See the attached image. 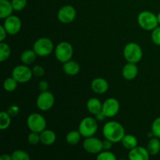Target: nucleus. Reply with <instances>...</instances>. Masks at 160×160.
<instances>
[{"instance_id":"nucleus-32","label":"nucleus","mask_w":160,"mask_h":160,"mask_svg":"<svg viewBox=\"0 0 160 160\" xmlns=\"http://www.w3.org/2000/svg\"><path fill=\"white\" fill-rule=\"evenodd\" d=\"M28 141L31 145H37L38 143L41 142L40 133L31 131V132L28 134Z\"/></svg>"},{"instance_id":"nucleus-15","label":"nucleus","mask_w":160,"mask_h":160,"mask_svg":"<svg viewBox=\"0 0 160 160\" xmlns=\"http://www.w3.org/2000/svg\"><path fill=\"white\" fill-rule=\"evenodd\" d=\"M92 91L95 93L102 95V94L106 93L109 89V84L107 81L104 78H97L92 81V84H91Z\"/></svg>"},{"instance_id":"nucleus-31","label":"nucleus","mask_w":160,"mask_h":160,"mask_svg":"<svg viewBox=\"0 0 160 160\" xmlns=\"http://www.w3.org/2000/svg\"><path fill=\"white\" fill-rule=\"evenodd\" d=\"M152 132L154 134V137L160 138V117L155 119L152 124Z\"/></svg>"},{"instance_id":"nucleus-2","label":"nucleus","mask_w":160,"mask_h":160,"mask_svg":"<svg viewBox=\"0 0 160 160\" xmlns=\"http://www.w3.org/2000/svg\"><path fill=\"white\" fill-rule=\"evenodd\" d=\"M138 23L142 29L145 31H152L157 28L158 22L157 16L150 11H142L138 17Z\"/></svg>"},{"instance_id":"nucleus-17","label":"nucleus","mask_w":160,"mask_h":160,"mask_svg":"<svg viewBox=\"0 0 160 160\" xmlns=\"http://www.w3.org/2000/svg\"><path fill=\"white\" fill-rule=\"evenodd\" d=\"M62 70L66 74L69 75V76H75L80 72L81 67L76 61H73L70 59V60L64 62L63 66H62Z\"/></svg>"},{"instance_id":"nucleus-29","label":"nucleus","mask_w":160,"mask_h":160,"mask_svg":"<svg viewBox=\"0 0 160 160\" xmlns=\"http://www.w3.org/2000/svg\"><path fill=\"white\" fill-rule=\"evenodd\" d=\"M97 159L98 160H116L117 157H116L115 154L109 150H105L104 152H100L97 156Z\"/></svg>"},{"instance_id":"nucleus-23","label":"nucleus","mask_w":160,"mask_h":160,"mask_svg":"<svg viewBox=\"0 0 160 160\" xmlns=\"http://www.w3.org/2000/svg\"><path fill=\"white\" fill-rule=\"evenodd\" d=\"M122 145L127 149H132L138 145V139L135 136L131 134H125L121 141Z\"/></svg>"},{"instance_id":"nucleus-5","label":"nucleus","mask_w":160,"mask_h":160,"mask_svg":"<svg viewBox=\"0 0 160 160\" xmlns=\"http://www.w3.org/2000/svg\"><path fill=\"white\" fill-rule=\"evenodd\" d=\"M98 130V123L93 117H85L80 123L78 131L84 138L93 136Z\"/></svg>"},{"instance_id":"nucleus-22","label":"nucleus","mask_w":160,"mask_h":160,"mask_svg":"<svg viewBox=\"0 0 160 160\" xmlns=\"http://www.w3.org/2000/svg\"><path fill=\"white\" fill-rule=\"evenodd\" d=\"M159 138L154 137L152 138L148 142V145H147V149H148V152L152 156H156L160 151V141Z\"/></svg>"},{"instance_id":"nucleus-27","label":"nucleus","mask_w":160,"mask_h":160,"mask_svg":"<svg viewBox=\"0 0 160 160\" xmlns=\"http://www.w3.org/2000/svg\"><path fill=\"white\" fill-rule=\"evenodd\" d=\"M17 84H18V81L15 78H12V77L8 78L3 82V88L6 92H13V91H15L17 89Z\"/></svg>"},{"instance_id":"nucleus-33","label":"nucleus","mask_w":160,"mask_h":160,"mask_svg":"<svg viewBox=\"0 0 160 160\" xmlns=\"http://www.w3.org/2000/svg\"><path fill=\"white\" fill-rule=\"evenodd\" d=\"M152 40L156 45H160V27H157L152 30Z\"/></svg>"},{"instance_id":"nucleus-39","label":"nucleus","mask_w":160,"mask_h":160,"mask_svg":"<svg viewBox=\"0 0 160 160\" xmlns=\"http://www.w3.org/2000/svg\"><path fill=\"white\" fill-rule=\"evenodd\" d=\"M95 118H96V120H98V121H103V120L106 118V116L105 115L104 112H103L102 111H101V112H98V114L95 115Z\"/></svg>"},{"instance_id":"nucleus-13","label":"nucleus","mask_w":160,"mask_h":160,"mask_svg":"<svg viewBox=\"0 0 160 160\" xmlns=\"http://www.w3.org/2000/svg\"><path fill=\"white\" fill-rule=\"evenodd\" d=\"M21 20L18 17L14 15H11L5 19L3 27L5 28L7 33L11 35L17 34L21 29Z\"/></svg>"},{"instance_id":"nucleus-7","label":"nucleus","mask_w":160,"mask_h":160,"mask_svg":"<svg viewBox=\"0 0 160 160\" xmlns=\"http://www.w3.org/2000/svg\"><path fill=\"white\" fill-rule=\"evenodd\" d=\"M27 124L31 131L41 133L46 128V120L39 113H31L28 116Z\"/></svg>"},{"instance_id":"nucleus-10","label":"nucleus","mask_w":160,"mask_h":160,"mask_svg":"<svg viewBox=\"0 0 160 160\" xmlns=\"http://www.w3.org/2000/svg\"><path fill=\"white\" fill-rule=\"evenodd\" d=\"M76 15L77 12L75 8L70 5H66L59 9L57 17L61 23L67 24L74 20V19L76 18Z\"/></svg>"},{"instance_id":"nucleus-11","label":"nucleus","mask_w":160,"mask_h":160,"mask_svg":"<svg viewBox=\"0 0 160 160\" xmlns=\"http://www.w3.org/2000/svg\"><path fill=\"white\" fill-rule=\"evenodd\" d=\"M83 147L86 152L91 154H98L103 149L102 141L93 136L86 138L83 142Z\"/></svg>"},{"instance_id":"nucleus-19","label":"nucleus","mask_w":160,"mask_h":160,"mask_svg":"<svg viewBox=\"0 0 160 160\" xmlns=\"http://www.w3.org/2000/svg\"><path fill=\"white\" fill-rule=\"evenodd\" d=\"M13 7L9 0H0V18L6 19L12 15Z\"/></svg>"},{"instance_id":"nucleus-18","label":"nucleus","mask_w":160,"mask_h":160,"mask_svg":"<svg viewBox=\"0 0 160 160\" xmlns=\"http://www.w3.org/2000/svg\"><path fill=\"white\" fill-rule=\"evenodd\" d=\"M41 143L45 145H51L56 141V134L51 130H44L40 133Z\"/></svg>"},{"instance_id":"nucleus-34","label":"nucleus","mask_w":160,"mask_h":160,"mask_svg":"<svg viewBox=\"0 0 160 160\" xmlns=\"http://www.w3.org/2000/svg\"><path fill=\"white\" fill-rule=\"evenodd\" d=\"M33 75L35 77H42L45 75V69L40 65H36L32 69Z\"/></svg>"},{"instance_id":"nucleus-21","label":"nucleus","mask_w":160,"mask_h":160,"mask_svg":"<svg viewBox=\"0 0 160 160\" xmlns=\"http://www.w3.org/2000/svg\"><path fill=\"white\" fill-rule=\"evenodd\" d=\"M36 57H37V54L34 51V49H28L22 52L21 56H20V59L23 64L30 65L34 62Z\"/></svg>"},{"instance_id":"nucleus-36","label":"nucleus","mask_w":160,"mask_h":160,"mask_svg":"<svg viewBox=\"0 0 160 160\" xmlns=\"http://www.w3.org/2000/svg\"><path fill=\"white\" fill-rule=\"evenodd\" d=\"M48 83L46 81H42L38 84V88L41 92H46L48 89Z\"/></svg>"},{"instance_id":"nucleus-25","label":"nucleus","mask_w":160,"mask_h":160,"mask_svg":"<svg viewBox=\"0 0 160 160\" xmlns=\"http://www.w3.org/2000/svg\"><path fill=\"white\" fill-rule=\"evenodd\" d=\"M11 123V117L7 112L2 111L0 112V129L2 131L6 130Z\"/></svg>"},{"instance_id":"nucleus-41","label":"nucleus","mask_w":160,"mask_h":160,"mask_svg":"<svg viewBox=\"0 0 160 160\" xmlns=\"http://www.w3.org/2000/svg\"><path fill=\"white\" fill-rule=\"evenodd\" d=\"M157 19H158V22H159V23L160 24V12H159V14L157 15Z\"/></svg>"},{"instance_id":"nucleus-35","label":"nucleus","mask_w":160,"mask_h":160,"mask_svg":"<svg viewBox=\"0 0 160 160\" xmlns=\"http://www.w3.org/2000/svg\"><path fill=\"white\" fill-rule=\"evenodd\" d=\"M7 112L9 114V116L11 117H17L19 114V112H20V108L17 105H12V106H10L9 107Z\"/></svg>"},{"instance_id":"nucleus-12","label":"nucleus","mask_w":160,"mask_h":160,"mask_svg":"<svg viewBox=\"0 0 160 160\" xmlns=\"http://www.w3.org/2000/svg\"><path fill=\"white\" fill-rule=\"evenodd\" d=\"M120 102L117 99L114 98H107L102 103V111L104 112L106 117H113L117 115L120 111Z\"/></svg>"},{"instance_id":"nucleus-9","label":"nucleus","mask_w":160,"mask_h":160,"mask_svg":"<svg viewBox=\"0 0 160 160\" xmlns=\"http://www.w3.org/2000/svg\"><path fill=\"white\" fill-rule=\"evenodd\" d=\"M55 102L54 95L50 92H42L38 96L36 105L39 109L42 111H48L53 106Z\"/></svg>"},{"instance_id":"nucleus-38","label":"nucleus","mask_w":160,"mask_h":160,"mask_svg":"<svg viewBox=\"0 0 160 160\" xmlns=\"http://www.w3.org/2000/svg\"><path fill=\"white\" fill-rule=\"evenodd\" d=\"M7 31H6L5 28L2 26H0V41L3 42L5 40V38H6V34H7Z\"/></svg>"},{"instance_id":"nucleus-20","label":"nucleus","mask_w":160,"mask_h":160,"mask_svg":"<svg viewBox=\"0 0 160 160\" xmlns=\"http://www.w3.org/2000/svg\"><path fill=\"white\" fill-rule=\"evenodd\" d=\"M87 109L89 112L93 115H96L100 112L102 109V103L96 98H91L87 102Z\"/></svg>"},{"instance_id":"nucleus-16","label":"nucleus","mask_w":160,"mask_h":160,"mask_svg":"<svg viewBox=\"0 0 160 160\" xmlns=\"http://www.w3.org/2000/svg\"><path fill=\"white\" fill-rule=\"evenodd\" d=\"M138 73V69L136 66V63L133 62H128L123 67L122 70V75L123 78H125L128 81H131L134 80L137 77Z\"/></svg>"},{"instance_id":"nucleus-6","label":"nucleus","mask_w":160,"mask_h":160,"mask_svg":"<svg viewBox=\"0 0 160 160\" xmlns=\"http://www.w3.org/2000/svg\"><path fill=\"white\" fill-rule=\"evenodd\" d=\"M73 47L67 42H62L58 44L55 50V56L56 59L62 63L70 60L73 56Z\"/></svg>"},{"instance_id":"nucleus-14","label":"nucleus","mask_w":160,"mask_h":160,"mask_svg":"<svg viewBox=\"0 0 160 160\" xmlns=\"http://www.w3.org/2000/svg\"><path fill=\"white\" fill-rule=\"evenodd\" d=\"M150 154L148 149L142 146H136L130 150L128 158L130 160H148Z\"/></svg>"},{"instance_id":"nucleus-26","label":"nucleus","mask_w":160,"mask_h":160,"mask_svg":"<svg viewBox=\"0 0 160 160\" xmlns=\"http://www.w3.org/2000/svg\"><path fill=\"white\" fill-rule=\"evenodd\" d=\"M11 53V48L8 44L2 42L0 43V61L4 62L9 57Z\"/></svg>"},{"instance_id":"nucleus-28","label":"nucleus","mask_w":160,"mask_h":160,"mask_svg":"<svg viewBox=\"0 0 160 160\" xmlns=\"http://www.w3.org/2000/svg\"><path fill=\"white\" fill-rule=\"evenodd\" d=\"M12 160H29L30 156L28 152L23 150H16L12 153Z\"/></svg>"},{"instance_id":"nucleus-8","label":"nucleus","mask_w":160,"mask_h":160,"mask_svg":"<svg viewBox=\"0 0 160 160\" xmlns=\"http://www.w3.org/2000/svg\"><path fill=\"white\" fill-rule=\"evenodd\" d=\"M33 72L26 65H19L13 68L12 71V77L15 78L18 83L28 82L31 79Z\"/></svg>"},{"instance_id":"nucleus-3","label":"nucleus","mask_w":160,"mask_h":160,"mask_svg":"<svg viewBox=\"0 0 160 160\" xmlns=\"http://www.w3.org/2000/svg\"><path fill=\"white\" fill-rule=\"evenodd\" d=\"M143 52L139 45L134 42H131L125 45L123 48V56L128 62L137 63L142 59Z\"/></svg>"},{"instance_id":"nucleus-4","label":"nucleus","mask_w":160,"mask_h":160,"mask_svg":"<svg viewBox=\"0 0 160 160\" xmlns=\"http://www.w3.org/2000/svg\"><path fill=\"white\" fill-rule=\"evenodd\" d=\"M54 45L51 39L48 38H41L34 42L33 49L38 56L45 57L50 55L52 52Z\"/></svg>"},{"instance_id":"nucleus-37","label":"nucleus","mask_w":160,"mask_h":160,"mask_svg":"<svg viewBox=\"0 0 160 160\" xmlns=\"http://www.w3.org/2000/svg\"><path fill=\"white\" fill-rule=\"evenodd\" d=\"M112 142L111 141L108 140V139H105L102 141V148L103 150H110L112 146Z\"/></svg>"},{"instance_id":"nucleus-30","label":"nucleus","mask_w":160,"mask_h":160,"mask_svg":"<svg viewBox=\"0 0 160 160\" xmlns=\"http://www.w3.org/2000/svg\"><path fill=\"white\" fill-rule=\"evenodd\" d=\"M13 9L17 12L23 10L27 6L28 0H11Z\"/></svg>"},{"instance_id":"nucleus-40","label":"nucleus","mask_w":160,"mask_h":160,"mask_svg":"<svg viewBox=\"0 0 160 160\" xmlns=\"http://www.w3.org/2000/svg\"><path fill=\"white\" fill-rule=\"evenodd\" d=\"M0 160H12V156H9L8 154H2L0 156Z\"/></svg>"},{"instance_id":"nucleus-1","label":"nucleus","mask_w":160,"mask_h":160,"mask_svg":"<svg viewBox=\"0 0 160 160\" xmlns=\"http://www.w3.org/2000/svg\"><path fill=\"white\" fill-rule=\"evenodd\" d=\"M102 134L106 139L111 141L112 143H118L124 137L125 130L119 122L109 121L103 127Z\"/></svg>"},{"instance_id":"nucleus-24","label":"nucleus","mask_w":160,"mask_h":160,"mask_svg":"<svg viewBox=\"0 0 160 160\" xmlns=\"http://www.w3.org/2000/svg\"><path fill=\"white\" fill-rule=\"evenodd\" d=\"M81 133L79 132V131H72L70 132H69L68 134L66 136V142L69 144V145H75L79 143L80 140H81Z\"/></svg>"}]
</instances>
